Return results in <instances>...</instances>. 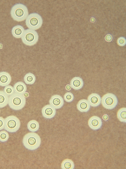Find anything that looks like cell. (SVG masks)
Segmentation results:
<instances>
[{"instance_id":"4316f807","label":"cell","mask_w":126,"mask_h":169,"mask_svg":"<svg viewBox=\"0 0 126 169\" xmlns=\"http://www.w3.org/2000/svg\"><path fill=\"white\" fill-rule=\"evenodd\" d=\"M105 39L107 41L110 42L112 40V36L108 34L105 37Z\"/></svg>"},{"instance_id":"f546056e","label":"cell","mask_w":126,"mask_h":169,"mask_svg":"<svg viewBox=\"0 0 126 169\" xmlns=\"http://www.w3.org/2000/svg\"><path fill=\"white\" fill-rule=\"evenodd\" d=\"M23 95L25 98L28 97L29 96V94L27 92H25Z\"/></svg>"},{"instance_id":"3957f363","label":"cell","mask_w":126,"mask_h":169,"mask_svg":"<svg viewBox=\"0 0 126 169\" xmlns=\"http://www.w3.org/2000/svg\"><path fill=\"white\" fill-rule=\"evenodd\" d=\"M12 17L15 20L21 21L25 19L28 16V11L25 6L22 4H17L12 7L11 12Z\"/></svg>"},{"instance_id":"603a6c76","label":"cell","mask_w":126,"mask_h":169,"mask_svg":"<svg viewBox=\"0 0 126 169\" xmlns=\"http://www.w3.org/2000/svg\"><path fill=\"white\" fill-rule=\"evenodd\" d=\"M3 91L8 96L11 95L15 92L14 87L10 85L5 86L4 88Z\"/></svg>"},{"instance_id":"52a82bcc","label":"cell","mask_w":126,"mask_h":169,"mask_svg":"<svg viewBox=\"0 0 126 169\" xmlns=\"http://www.w3.org/2000/svg\"><path fill=\"white\" fill-rule=\"evenodd\" d=\"M38 38L37 32L35 30L29 29L25 30L21 39L25 44L31 45L35 43Z\"/></svg>"},{"instance_id":"277c9868","label":"cell","mask_w":126,"mask_h":169,"mask_svg":"<svg viewBox=\"0 0 126 169\" xmlns=\"http://www.w3.org/2000/svg\"><path fill=\"white\" fill-rule=\"evenodd\" d=\"M20 126V120L15 116H9L5 119L4 129L9 132H16L19 129Z\"/></svg>"},{"instance_id":"5b68a950","label":"cell","mask_w":126,"mask_h":169,"mask_svg":"<svg viewBox=\"0 0 126 169\" xmlns=\"http://www.w3.org/2000/svg\"><path fill=\"white\" fill-rule=\"evenodd\" d=\"M42 19L38 14L33 13L28 15L26 18V23L29 29L35 30L40 28L42 24Z\"/></svg>"},{"instance_id":"f1b7e54d","label":"cell","mask_w":126,"mask_h":169,"mask_svg":"<svg viewBox=\"0 0 126 169\" xmlns=\"http://www.w3.org/2000/svg\"><path fill=\"white\" fill-rule=\"evenodd\" d=\"M71 86L69 85H67L66 86V88L67 90H69L71 89Z\"/></svg>"},{"instance_id":"ac0fdd59","label":"cell","mask_w":126,"mask_h":169,"mask_svg":"<svg viewBox=\"0 0 126 169\" xmlns=\"http://www.w3.org/2000/svg\"><path fill=\"white\" fill-rule=\"evenodd\" d=\"M27 126L28 129L30 131L34 132L38 130L39 125L37 121L33 120L30 121L28 122Z\"/></svg>"},{"instance_id":"5bb4252c","label":"cell","mask_w":126,"mask_h":169,"mask_svg":"<svg viewBox=\"0 0 126 169\" xmlns=\"http://www.w3.org/2000/svg\"><path fill=\"white\" fill-rule=\"evenodd\" d=\"M83 82L82 79L79 77H75L71 81L70 85L73 89L78 90L81 88L83 85Z\"/></svg>"},{"instance_id":"ba28073f","label":"cell","mask_w":126,"mask_h":169,"mask_svg":"<svg viewBox=\"0 0 126 169\" xmlns=\"http://www.w3.org/2000/svg\"><path fill=\"white\" fill-rule=\"evenodd\" d=\"M49 102L50 105L56 109L61 108L63 106L64 103L63 98L57 95L52 96Z\"/></svg>"},{"instance_id":"9a60e30c","label":"cell","mask_w":126,"mask_h":169,"mask_svg":"<svg viewBox=\"0 0 126 169\" xmlns=\"http://www.w3.org/2000/svg\"><path fill=\"white\" fill-rule=\"evenodd\" d=\"M25 30L22 26L20 25H17L15 26L12 28V33L14 37L19 38L22 37Z\"/></svg>"},{"instance_id":"1f68e13d","label":"cell","mask_w":126,"mask_h":169,"mask_svg":"<svg viewBox=\"0 0 126 169\" xmlns=\"http://www.w3.org/2000/svg\"><path fill=\"white\" fill-rule=\"evenodd\" d=\"M0 49H1L2 48V45L1 44H0Z\"/></svg>"},{"instance_id":"d6a6232c","label":"cell","mask_w":126,"mask_h":169,"mask_svg":"<svg viewBox=\"0 0 126 169\" xmlns=\"http://www.w3.org/2000/svg\"></svg>"},{"instance_id":"30bf717a","label":"cell","mask_w":126,"mask_h":169,"mask_svg":"<svg viewBox=\"0 0 126 169\" xmlns=\"http://www.w3.org/2000/svg\"><path fill=\"white\" fill-rule=\"evenodd\" d=\"M88 125L91 128L96 130L100 128L102 126V122L101 119L95 116L91 117L88 121Z\"/></svg>"},{"instance_id":"7c38bea8","label":"cell","mask_w":126,"mask_h":169,"mask_svg":"<svg viewBox=\"0 0 126 169\" xmlns=\"http://www.w3.org/2000/svg\"><path fill=\"white\" fill-rule=\"evenodd\" d=\"M11 81V78L10 74L5 71L0 72V86H5L8 85Z\"/></svg>"},{"instance_id":"e0dca14e","label":"cell","mask_w":126,"mask_h":169,"mask_svg":"<svg viewBox=\"0 0 126 169\" xmlns=\"http://www.w3.org/2000/svg\"><path fill=\"white\" fill-rule=\"evenodd\" d=\"M9 96L3 91H0V108H3L8 104Z\"/></svg>"},{"instance_id":"d4e9b609","label":"cell","mask_w":126,"mask_h":169,"mask_svg":"<svg viewBox=\"0 0 126 169\" xmlns=\"http://www.w3.org/2000/svg\"><path fill=\"white\" fill-rule=\"evenodd\" d=\"M117 43L119 45L121 46H124L126 44V39L124 37H120L118 39Z\"/></svg>"},{"instance_id":"9c48e42d","label":"cell","mask_w":126,"mask_h":169,"mask_svg":"<svg viewBox=\"0 0 126 169\" xmlns=\"http://www.w3.org/2000/svg\"><path fill=\"white\" fill-rule=\"evenodd\" d=\"M42 113L43 117L47 119H51L55 115V109L50 105H47L42 109Z\"/></svg>"},{"instance_id":"44dd1931","label":"cell","mask_w":126,"mask_h":169,"mask_svg":"<svg viewBox=\"0 0 126 169\" xmlns=\"http://www.w3.org/2000/svg\"><path fill=\"white\" fill-rule=\"evenodd\" d=\"M35 77L33 74L29 73L26 74L24 77L25 83L27 84H33L35 81Z\"/></svg>"},{"instance_id":"4dcf8cb0","label":"cell","mask_w":126,"mask_h":169,"mask_svg":"<svg viewBox=\"0 0 126 169\" xmlns=\"http://www.w3.org/2000/svg\"><path fill=\"white\" fill-rule=\"evenodd\" d=\"M91 21L92 22H93L95 21V19L93 18H92L91 19Z\"/></svg>"},{"instance_id":"6da1fadb","label":"cell","mask_w":126,"mask_h":169,"mask_svg":"<svg viewBox=\"0 0 126 169\" xmlns=\"http://www.w3.org/2000/svg\"><path fill=\"white\" fill-rule=\"evenodd\" d=\"M22 142L26 149L30 150H34L39 147L41 140L39 136L36 133H29L24 136Z\"/></svg>"},{"instance_id":"7402d4cb","label":"cell","mask_w":126,"mask_h":169,"mask_svg":"<svg viewBox=\"0 0 126 169\" xmlns=\"http://www.w3.org/2000/svg\"><path fill=\"white\" fill-rule=\"evenodd\" d=\"M9 137V134L6 131L3 130L0 132V141L5 142L8 140Z\"/></svg>"},{"instance_id":"8fae6325","label":"cell","mask_w":126,"mask_h":169,"mask_svg":"<svg viewBox=\"0 0 126 169\" xmlns=\"http://www.w3.org/2000/svg\"><path fill=\"white\" fill-rule=\"evenodd\" d=\"M87 101L90 106L96 107L100 104L101 98L100 96L96 93H93L89 95L87 98Z\"/></svg>"},{"instance_id":"d6986e66","label":"cell","mask_w":126,"mask_h":169,"mask_svg":"<svg viewBox=\"0 0 126 169\" xmlns=\"http://www.w3.org/2000/svg\"><path fill=\"white\" fill-rule=\"evenodd\" d=\"M117 117L120 121L126 123V108L123 107L118 111L117 113Z\"/></svg>"},{"instance_id":"484cf974","label":"cell","mask_w":126,"mask_h":169,"mask_svg":"<svg viewBox=\"0 0 126 169\" xmlns=\"http://www.w3.org/2000/svg\"><path fill=\"white\" fill-rule=\"evenodd\" d=\"M5 124V119L0 117V130L4 129Z\"/></svg>"},{"instance_id":"7a4b0ae2","label":"cell","mask_w":126,"mask_h":169,"mask_svg":"<svg viewBox=\"0 0 126 169\" xmlns=\"http://www.w3.org/2000/svg\"><path fill=\"white\" fill-rule=\"evenodd\" d=\"M26 99L23 94L15 92L9 98L8 104L10 108L15 110L21 109L26 104Z\"/></svg>"},{"instance_id":"8992f818","label":"cell","mask_w":126,"mask_h":169,"mask_svg":"<svg viewBox=\"0 0 126 169\" xmlns=\"http://www.w3.org/2000/svg\"><path fill=\"white\" fill-rule=\"evenodd\" d=\"M101 103L105 108L109 110L114 108L118 103L116 96L112 93H108L104 95L101 99Z\"/></svg>"},{"instance_id":"ffe728a7","label":"cell","mask_w":126,"mask_h":169,"mask_svg":"<svg viewBox=\"0 0 126 169\" xmlns=\"http://www.w3.org/2000/svg\"><path fill=\"white\" fill-rule=\"evenodd\" d=\"M62 168L63 169H72L74 167V163L72 161L69 159H66L62 162Z\"/></svg>"},{"instance_id":"cb8c5ba5","label":"cell","mask_w":126,"mask_h":169,"mask_svg":"<svg viewBox=\"0 0 126 169\" xmlns=\"http://www.w3.org/2000/svg\"><path fill=\"white\" fill-rule=\"evenodd\" d=\"M64 100L67 102H70L73 101L74 99L73 95L71 93L68 92L66 93L64 96Z\"/></svg>"},{"instance_id":"4fadbf2b","label":"cell","mask_w":126,"mask_h":169,"mask_svg":"<svg viewBox=\"0 0 126 169\" xmlns=\"http://www.w3.org/2000/svg\"><path fill=\"white\" fill-rule=\"evenodd\" d=\"M90 106L88 101L83 99L79 100L77 104V108L80 112H86L89 110Z\"/></svg>"},{"instance_id":"2e32d148","label":"cell","mask_w":126,"mask_h":169,"mask_svg":"<svg viewBox=\"0 0 126 169\" xmlns=\"http://www.w3.org/2000/svg\"><path fill=\"white\" fill-rule=\"evenodd\" d=\"M15 92L23 94L26 91L27 87L25 84L21 82H18L15 83L14 86Z\"/></svg>"},{"instance_id":"83f0119b","label":"cell","mask_w":126,"mask_h":169,"mask_svg":"<svg viewBox=\"0 0 126 169\" xmlns=\"http://www.w3.org/2000/svg\"><path fill=\"white\" fill-rule=\"evenodd\" d=\"M108 116L106 114L104 115L103 116V119L105 120H107L108 119Z\"/></svg>"}]
</instances>
